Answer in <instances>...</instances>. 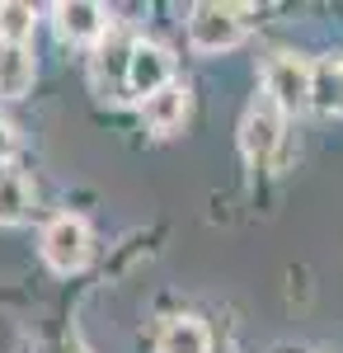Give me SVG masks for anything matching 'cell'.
Instances as JSON below:
<instances>
[{"instance_id":"obj_1","label":"cell","mask_w":343,"mask_h":353,"mask_svg":"<svg viewBox=\"0 0 343 353\" xmlns=\"http://www.w3.org/2000/svg\"><path fill=\"white\" fill-rule=\"evenodd\" d=\"M311 90H315V66H306L301 57L278 52L264 71V94L278 104L282 113L311 109Z\"/></svg>"},{"instance_id":"obj_4","label":"cell","mask_w":343,"mask_h":353,"mask_svg":"<svg viewBox=\"0 0 343 353\" xmlns=\"http://www.w3.org/2000/svg\"><path fill=\"white\" fill-rule=\"evenodd\" d=\"M278 141H282V109L268 94H259L249 104V113H245V123H240V146H245V156L254 165H268Z\"/></svg>"},{"instance_id":"obj_2","label":"cell","mask_w":343,"mask_h":353,"mask_svg":"<svg viewBox=\"0 0 343 353\" xmlns=\"http://www.w3.org/2000/svg\"><path fill=\"white\" fill-rule=\"evenodd\" d=\"M245 38V19L236 5H193L188 10V43L198 52H226Z\"/></svg>"},{"instance_id":"obj_5","label":"cell","mask_w":343,"mask_h":353,"mask_svg":"<svg viewBox=\"0 0 343 353\" xmlns=\"http://www.w3.org/2000/svg\"><path fill=\"white\" fill-rule=\"evenodd\" d=\"M174 81V57L156 48V43H132V57H127V90L141 94V99H156L160 90H169Z\"/></svg>"},{"instance_id":"obj_13","label":"cell","mask_w":343,"mask_h":353,"mask_svg":"<svg viewBox=\"0 0 343 353\" xmlns=\"http://www.w3.org/2000/svg\"><path fill=\"white\" fill-rule=\"evenodd\" d=\"M10 156H14V128L0 118V170H5V161H10Z\"/></svg>"},{"instance_id":"obj_9","label":"cell","mask_w":343,"mask_h":353,"mask_svg":"<svg viewBox=\"0 0 343 353\" xmlns=\"http://www.w3.org/2000/svg\"><path fill=\"white\" fill-rule=\"evenodd\" d=\"M184 113H188V90L184 85H169V90H160L156 99H146V128L169 137L184 123Z\"/></svg>"},{"instance_id":"obj_11","label":"cell","mask_w":343,"mask_h":353,"mask_svg":"<svg viewBox=\"0 0 343 353\" xmlns=\"http://www.w3.org/2000/svg\"><path fill=\"white\" fill-rule=\"evenodd\" d=\"M311 109H320V113H339L343 109V71H339V61H320L315 66Z\"/></svg>"},{"instance_id":"obj_8","label":"cell","mask_w":343,"mask_h":353,"mask_svg":"<svg viewBox=\"0 0 343 353\" xmlns=\"http://www.w3.org/2000/svg\"><path fill=\"white\" fill-rule=\"evenodd\" d=\"M28 85H33V52L14 48V43H0V94L24 99Z\"/></svg>"},{"instance_id":"obj_6","label":"cell","mask_w":343,"mask_h":353,"mask_svg":"<svg viewBox=\"0 0 343 353\" xmlns=\"http://www.w3.org/2000/svg\"><path fill=\"white\" fill-rule=\"evenodd\" d=\"M56 28L71 43H99L108 33V10L94 0H66V5H56Z\"/></svg>"},{"instance_id":"obj_7","label":"cell","mask_w":343,"mask_h":353,"mask_svg":"<svg viewBox=\"0 0 343 353\" xmlns=\"http://www.w3.org/2000/svg\"><path fill=\"white\" fill-rule=\"evenodd\" d=\"M156 353H211V334L198 316H179L160 330V344Z\"/></svg>"},{"instance_id":"obj_14","label":"cell","mask_w":343,"mask_h":353,"mask_svg":"<svg viewBox=\"0 0 343 353\" xmlns=\"http://www.w3.org/2000/svg\"><path fill=\"white\" fill-rule=\"evenodd\" d=\"M339 71H343V61H339Z\"/></svg>"},{"instance_id":"obj_12","label":"cell","mask_w":343,"mask_h":353,"mask_svg":"<svg viewBox=\"0 0 343 353\" xmlns=\"http://www.w3.org/2000/svg\"><path fill=\"white\" fill-rule=\"evenodd\" d=\"M33 24H38L33 5H19V0H5V5H0V43L28 48V38H33Z\"/></svg>"},{"instance_id":"obj_3","label":"cell","mask_w":343,"mask_h":353,"mask_svg":"<svg viewBox=\"0 0 343 353\" xmlns=\"http://www.w3.org/2000/svg\"><path fill=\"white\" fill-rule=\"evenodd\" d=\"M43 259L56 273H80L90 264V226L80 217H71V212L52 217L48 231H43Z\"/></svg>"},{"instance_id":"obj_10","label":"cell","mask_w":343,"mask_h":353,"mask_svg":"<svg viewBox=\"0 0 343 353\" xmlns=\"http://www.w3.org/2000/svg\"><path fill=\"white\" fill-rule=\"evenodd\" d=\"M28 203H33L28 179L19 170H0V226H19L28 217Z\"/></svg>"}]
</instances>
